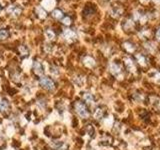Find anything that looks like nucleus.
Segmentation results:
<instances>
[{"label":"nucleus","instance_id":"f257e3e1","mask_svg":"<svg viewBox=\"0 0 160 150\" xmlns=\"http://www.w3.org/2000/svg\"><path fill=\"white\" fill-rule=\"evenodd\" d=\"M74 108H75V111H76V113L80 116V117L84 118V119L88 118L89 111H88V109H87L86 105L84 103L80 102V101H77V102L74 103Z\"/></svg>","mask_w":160,"mask_h":150},{"label":"nucleus","instance_id":"f03ea898","mask_svg":"<svg viewBox=\"0 0 160 150\" xmlns=\"http://www.w3.org/2000/svg\"><path fill=\"white\" fill-rule=\"evenodd\" d=\"M39 84L43 87L44 89L48 91H52L55 88V84L52 79L48 78V77H41L39 79Z\"/></svg>","mask_w":160,"mask_h":150},{"label":"nucleus","instance_id":"7ed1b4c3","mask_svg":"<svg viewBox=\"0 0 160 150\" xmlns=\"http://www.w3.org/2000/svg\"><path fill=\"white\" fill-rule=\"evenodd\" d=\"M62 37L64 38L65 40L71 42V41L75 40V38H76V34H75V32L73 30H71V29H64L62 32Z\"/></svg>","mask_w":160,"mask_h":150},{"label":"nucleus","instance_id":"20e7f679","mask_svg":"<svg viewBox=\"0 0 160 150\" xmlns=\"http://www.w3.org/2000/svg\"><path fill=\"white\" fill-rule=\"evenodd\" d=\"M10 111V103L6 99H2V101L0 102V112L3 114H7Z\"/></svg>","mask_w":160,"mask_h":150},{"label":"nucleus","instance_id":"39448f33","mask_svg":"<svg viewBox=\"0 0 160 150\" xmlns=\"http://www.w3.org/2000/svg\"><path fill=\"white\" fill-rule=\"evenodd\" d=\"M21 11H22V9L20 8L18 5H10L7 7V12H8L9 14H11L12 16H18L19 14L21 13Z\"/></svg>","mask_w":160,"mask_h":150},{"label":"nucleus","instance_id":"423d86ee","mask_svg":"<svg viewBox=\"0 0 160 150\" xmlns=\"http://www.w3.org/2000/svg\"><path fill=\"white\" fill-rule=\"evenodd\" d=\"M55 4H56L55 0H42V2H41V6L43 8H45L46 10H51V9H53Z\"/></svg>","mask_w":160,"mask_h":150},{"label":"nucleus","instance_id":"0eeeda50","mask_svg":"<svg viewBox=\"0 0 160 150\" xmlns=\"http://www.w3.org/2000/svg\"><path fill=\"white\" fill-rule=\"evenodd\" d=\"M33 70L37 75H42L44 72V68H43V65L39 61H35L33 63Z\"/></svg>","mask_w":160,"mask_h":150},{"label":"nucleus","instance_id":"6e6552de","mask_svg":"<svg viewBox=\"0 0 160 150\" xmlns=\"http://www.w3.org/2000/svg\"><path fill=\"white\" fill-rule=\"evenodd\" d=\"M110 70H111V72L115 75V76L121 77V67H120V65H118L117 63H114V62H113V63H111V65H110Z\"/></svg>","mask_w":160,"mask_h":150},{"label":"nucleus","instance_id":"1a4fd4ad","mask_svg":"<svg viewBox=\"0 0 160 150\" xmlns=\"http://www.w3.org/2000/svg\"><path fill=\"white\" fill-rule=\"evenodd\" d=\"M125 64H126V67L129 71H132L134 72L135 71V66H134V63L130 58H125Z\"/></svg>","mask_w":160,"mask_h":150},{"label":"nucleus","instance_id":"9d476101","mask_svg":"<svg viewBox=\"0 0 160 150\" xmlns=\"http://www.w3.org/2000/svg\"><path fill=\"white\" fill-rule=\"evenodd\" d=\"M84 64L88 67H93L94 65H95V61H94V59L92 57L86 56L85 58H84Z\"/></svg>","mask_w":160,"mask_h":150},{"label":"nucleus","instance_id":"9b49d317","mask_svg":"<svg viewBox=\"0 0 160 150\" xmlns=\"http://www.w3.org/2000/svg\"><path fill=\"white\" fill-rule=\"evenodd\" d=\"M83 99L85 100V102L88 104L93 103V101H94V98H93V96H92V94L88 93V92H85L83 94Z\"/></svg>","mask_w":160,"mask_h":150},{"label":"nucleus","instance_id":"f8f14e48","mask_svg":"<svg viewBox=\"0 0 160 150\" xmlns=\"http://www.w3.org/2000/svg\"><path fill=\"white\" fill-rule=\"evenodd\" d=\"M103 115H104V110L101 107L96 108L95 112H94V117H95L96 119H101V118L103 117Z\"/></svg>","mask_w":160,"mask_h":150},{"label":"nucleus","instance_id":"ddd939ff","mask_svg":"<svg viewBox=\"0 0 160 150\" xmlns=\"http://www.w3.org/2000/svg\"><path fill=\"white\" fill-rule=\"evenodd\" d=\"M9 32L6 28H0V40H4L8 37Z\"/></svg>","mask_w":160,"mask_h":150},{"label":"nucleus","instance_id":"4468645a","mask_svg":"<svg viewBox=\"0 0 160 150\" xmlns=\"http://www.w3.org/2000/svg\"><path fill=\"white\" fill-rule=\"evenodd\" d=\"M36 13L38 14V16H39L40 18L46 17V12H45L44 9H43L42 6H38L37 8H36Z\"/></svg>","mask_w":160,"mask_h":150},{"label":"nucleus","instance_id":"2eb2a0df","mask_svg":"<svg viewBox=\"0 0 160 150\" xmlns=\"http://www.w3.org/2000/svg\"><path fill=\"white\" fill-rule=\"evenodd\" d=\"M136 58H137V60H138V62H139V64L140 65H146L147 64V60H146V58H145L143 55L141 54H137L136 55Z\"/></svg>","mask_w":160,"mask_h":150},{"label":"nucleus","instance_id":"dca6fc26","mask_svg":"<svg viewBox=\"0 0 160 150\" xmlns=\"http://www.w3.org/2000/svg\"><path fill=\"white\" fill-rule=\"evenodd\" d=\"M124 47L128 52H133L135 50L134 45H133L132 43H130V42H125L124 43Z\"/></svg>","mask_w":160,"mask_h":150},{"label":"nucleus","instance_id":"f3484780","mask_svg":"<svg viewBox=\"0 0 160 150\" xmlns=\"http://www.w3.org/2000/svg\"><path fill=\"white\" fill-rule=\"evenodd\" d=\"M52 16L56 19H60L63 16V13L61 10H59V9H55V10L52 12Z\"/></svg>","mask_w":160,"mask_h":150},{"label":"nucleus","instance_id":"a211bd4d","mask_svg":"<svg viewBox=\"0 0 160 150\" xmlns=\"http://www.w3.org/2000/svg\"><path fill=\"white\" fill-rule=\"evenodd\" d=\"M45 36H46V38H47V39L52 40L53 38L55 37V34H54V32H53L52 30H50V29H47V30L45 31Z\"/></svg>","mask_w":160,"mask_h":150},{"label":"nucleus","instance_id":"6ab92c4d","mask_svg":"<svg viewBox=\"0 0 160 150\" xmlns=\"http://www.w3.org/2000/svg\"><path fill=\"white\" fill-rule=\"evenodd\" d=\"M145 48L152 52L156 49V46H155V43H153V42H147V43H145Z\"/></svg>","mask_w":160,"mask_h":150},{"label":"nucleus","instance_id":"aec40b11","mask_svg":"<svg viewBox=\"0 0 160 150\" xmlns=\"http://www.w3.org/2000/svg\"><path fill=\"white\" fill-rule=\"evenodd\" d=\"M62 23L65 24V25H69V24L71 23V18L68 17V16H66V17H64L62 19Z\"/></svg>","mask_w":160,"mask_h":150},{"label":"nucleus","instance_id":"412c9836","mask_svg":"<svg viewBox=\"0 0 160 150\" xmlns=\"http://www.w3.org/2000/svg\"><path fill=\"white\" fill-rule=\"evenodd\" d=\"M86 130H87V132H88V134L89 135H93V133H94V128L92 127V125H87V127H86Z\"/></svg>","mask_w":160,"mask_h":150},{"label":"nucleus","instance_id":"4be33fe9","mask_svg":"<svg viewBox=\"0 0 160 150\" xmlns=\"http://www.w3.org/2000/svg\"><path fill=\"white\" fill-rule=\"evenodd\" d=\"M19 50H20L21 53H22V55H27L28 50L25 46H23V45H22V46H20V47H19Z\"/></svg>","mask_w":160,"mask_h":150},{"label":"nucleus","instance_id":"5701e85b","mask_svg":"<svg viewBox=\"0 0 160 150\" xmlns=\"http://www.w3.org/2000/svg\"><path fill=\"white\" fill-rule=\"evenodd\" d=\"M154 80H155V82H157V83H160V72H157V73L155 74Z\"/></svg>","mask_w":160,"mask_h":150},{"label":"nucleus","instance_id":"b1692460","mask_svg":"<svg viewBox=\"0 0 160 150\" xmlns=\"http://www.w3.org/2000/svg\"><path fill=\"white\" fill-rule=\"evenodd\" d=\"M156 37L158 38V39L160 40V28L157 30V33H156Z\"/></svg>","mask_w":160,"mask_h":150},{"label":"nucleus","instance_id":"393cba45","mask_svg":"<svg viewBox=\"0 0 160 150\" xmlns=\"http://www.w3.org/2000/svg\"><path fill=\"white\" fill-rule=\"evenodd\" d=\"M141 2H143V3H146V2H148L149 0H140Z\"/></svg>","mask_w":160,"mask_h":150},{"label":"nucleus","instance_id":"a878e982","mask_svg":"<svg viewBox=\"0 0 160 150\" xmlns=\"http://www.w3.org/2000/svg\"><path fill=\"white\" fill-rule=\"evenodd\" d=\"M154 2H156V3H160V0H153Z\"/></svg>","mask_w":160,"mask_h":150},{"label":"nucleus","instance_id":"bb28decb","mask_svg":"<svg viewBox=\"0 0 160 150\" xmlns=\"http://www.w3.org/2000/svg\"><path fill=\"white\" fill-rule=\"evenodd\" d=\"M2 10V4H1V2H0V11Z\"/></svg>","mask_w":160,"mask_h":150}]
</instances>
